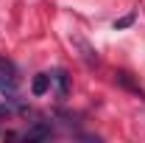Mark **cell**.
<instances>
[{
    "label": "cell",
    "mask_w": 145,
    "mask_h": 143,
    "mask_svg": "<svg viewBox=\"0 0 145 143\" xmlns=\"http://www.w3.org/2000/svg\"><path fill=\"white\" fill-rule=\"evenodd\" d=\"M50 84L56 87L59 98H67V95H70V76H67L64 68H56V70L50 73Z\"/></svg>",
    "instance_id": "1"
},
{
    "label": "cell",
    "mask_w": 145,
    "mask_h": 143,
    "mask_svg": "<svg viewBox=\"0 0 145 143\" xmlns=\"http://www.w3.org/2000/svg\"><path fill=\"white\" fill-rule=\"evenodd\" d=\"M53 138V126L50 124H36L25 132V140H50Z\"/></svg>",
    "instance_id": "2"
},
{
    "label": "cell",
    "mask_w": 145,
    "mask_h": 143,
    "mask_svg": "<svg viewBox=\"0 0 145 143\" xmlns=\"http://www.w3.org/2000/svg\"><path fill=\"white\" fill-rule=\"evenodd\" d=\"M48 90H50V73H39L34 79V84H31V93L34 95H45Z\"/></svg>",
    "instance_id": "3"
},
{
    "label": "cell",
    "mask_w": 145,
    "mask_h": 143,
    "mask_svg": "<svg viewBox=\"0 0 145 143\" xmlns=\"http://www.w3.org/2000/svg\"><path fill=\"white\" fill-rule=\"evenodd\" d=\"M117 84H120V87H126V90H131V93H137L140 98H145V90L140 87V84H134L128 73H117Z\"/></svg>",
    "instance_id": "4"
},
{
    "label": "cell",
    "mask_w": 145,
    "mask_h": 143,
    "mask_svg": "<svg viewBox=\"0 0 145 143\" xmlns=\"http://www.w3.org/2000/svg\"><path fill=\"white\" fill-rule=\"evenodd\" d=\"M72 42H75V45H78V48H81V51H84V59H87V62H89V65H98V51H92L89 45H87V42H84V39H72Z\"/></svg>",
    "instance_id": "5"
},
{
    "label": "cell",
    "mask_w": 145,
    "mask_h": 143,
    "mask_svg": "<svg viewBox=\"0 0 145 143\" xmlns=\"http://www.w3.org/2000/svg\"><path fill=\"white\" fill-rule=\"evenodd\" d=\"M0 73H3V76H8V79H14V81H17V68H14V65H11V62H8V59H3V56H0Z\"/></svg>",
    "instance_id": "6"
},
{
    "label": "cell",
    "mask_w": 145,
    "mask_h": 143,
    "mask_svg": "<svg viewBox=\"0 0 145 143\" xmlns=\"http://www.w3.org/2000/svg\"><path fill=\"white\" fill-rule=\"evenodd\" d=\"M131 23H134V14H126V17H120V20H114V28H117V31H120V28H128V25H131Z\"/></svg>",
    "instance_id": "7"
},
{
    "label": "cell",
    "mask_w": 145,
    "mask_h": 143,
    "mask_svg": "<svg viewBox=\"0 0 145 143\" xmlns=\"http://www.w3.org/2000/svg\"><path fill=\"white\" fill-rule=\"evenodd\" d=\"M8 112H11V109L6 107V104H0V121H3V118H8Z\"/></svg>",
    "instance_id": "8"
}]
</instances>
